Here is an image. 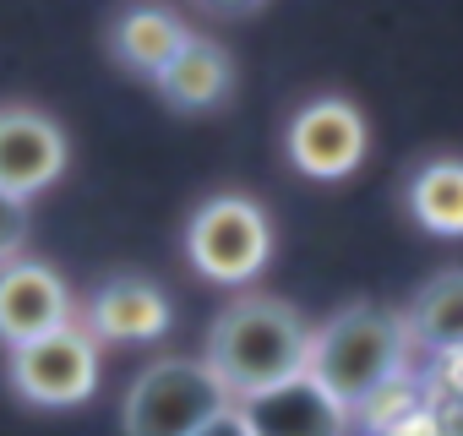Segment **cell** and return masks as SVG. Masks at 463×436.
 <instances>
[{
  "label": "cell",
  "mask_w": 463,
  "mask_h": 436,
  "mask_svg": "<svg viewBox=\"0 0 463 436\" xmlns=\"http://www.w3.org/2000/svg\"><path fill=\"white\" fill-rule=\"evenodd\" d=\"M306 349H311V327L289 300L241 295L235 306H223L213 317L202 365L213 371L229 403H246L306 376Z\"/></svg>",
  "instance_id": "cell-1"
},
{
  "label": "cell",
  "mask_w": 463,
  "mask_h": 436,
  "mask_svg": "<svg viewBox=\"0 0 463 436\" xmlns=\"http://www.w3.org/2000/svg\"><path fill=\"white\" fill-rule=\"evenodd\" d=\"M409 355V327L403 311L387 306H344L338 317H327L311 333L306 349V376L338 403V409H365L398 371Z\"/></svg>",
  "instance_id": "cell-2"
},
{
  "label": "cell",
  "mask_w": 463,
  "mask_h": 436,
  "mask_svg": "<svg viewBox=\"0 0 463 436\" xmlns=\"http://www.w3.org/2000/svg\"><path fill=\"white\" fill-rule=\"evenodd\" d=\"M273 230L246 191H218L185 218V257L213 284H251L268 268Z\"/></svg>",
  "instance_id": "cell-3"
},
{
  "label": "cell",
  "mask_w": 463,
  "mask_h": 436,
  "mask_svg": "<svg viewBox=\"0 0 463 436\" xmlns=\"http://www.w3.org/2000/svg\"><path fill=\"white\" fill-rule=\"evenodd\" d=\"M223 409L235 403L223 398V387L213 382L202 360H153L120 403V431L126 436H196Z\"/></svg>",
  "instance_id": "cell-4"
},
{
  "label": "cell",
  "mask_w": 463,
  "mask_h": 436,
  "mask_svg": "<svg viewBox=\"0 0 463 436\" xmlns=\"http://www.w3.org/2000/svg\"><path fill=\"white\" fill-rule=\"evenodd\" d=\"M6 371H12V387L28 403L66 409V403L93 398V387H99V344L88 338V327L66 322V327L44 333L33 344H17Z\"/></svg>",
  "instance_id": "cell-5"
},
{
  "label": "cell",
  "mask_w": 463,
  "mask_h": 436,
  "mask_svg": "<svg viewBox=\"0 0 463 436\" xmlns=\"http://www.w3.org/2000/svg\"><path fill=\"white\" fill-rule=\"evenodd\" d=\"M289 164L311 180H344L365 158V115L349 99H311L289 120Z\"/></svg>",
  "instance_id": "cell-6"
},
{
  "label": "cell",
  "mask_w": 463,
  "mask_h": 436,
  "mask_svg": "<svg viewBox=\"0 0 463 436\" xmlns=\"http://www.w3.org/2000/svg\"><path fill=\"white\" fill-rule=\"evenodd\" d=\"M66 131L33 104H0V191L28 202L66 175Z\"/></svg>",
  "instance_id": "cell-7"
},
{
  "label": "cell",
  "mask_w": 463,
  "mask_h": 436,
  "mask_svg": "<svg viewBox=\"0 0 463 436\" xmlns=\"http://www.w3.org/2000/svg\"><path fill=\"white\" fill-rule=\"evenodd\" d=\"M71 322V289L50 262H0V344L17 349Z\"/></svg>",
  "instance_id": "cell-8"
},
{
  "label": "cell",
  "mask_w": 463,
  "mask_h": 436,
  "mask_svg": "<svg viewBox=\"0 0 463 436\" xmlns=\"http://www.w3.org/2000/svg\"><path fill=\"white\" fill-rule=\"evenodd\" d=\"M169 333V295L142 273H109L88 300V338L153 344Z\"/></svg>",
  "instance_id": "cell-9"
},
{
  "label": "cell",
  "mask_w": 463,
  "mask_h": 436,
  "mask_svg": "<svg viewBox=\"0 0 463 436\" xmlns=\"http://www.w3.org/2000/svg\"><path fill=\"white\" fill-rule=\"evenodd\" d=\"M251 425V436H344L349 431V409H338L311 376H295L262 398L235 403Z\"/></svg>",
  "instance_id": "cell-10"
},
{
  "label": "cell",
  "mask_w": 463,
  "mask_h": 436,
  "mask_svg": "<svg viewBox=\"0 0 463 436\" xmlns=\"http://www.w3.org/2000/svg\"><path fill=\"white\" fill-rule=\"evenodd\" d=\"M153 88L164 93L169 109L196 115V109H213V104L229 99V88H235V66H229V55L213 39H185V50L153 77Z\"/></svg>",
  "instance_id": "cell-11"
},
{
  "label": "cell",
  "mask_w": 463,
  "mask_h": 436,
  "mask_svg": "<svg viewBox=\"0 0 463 436\" xmlns=\"http://www.w3.org/2000/svg\"><path fill=\"white\" fill-rule=\"evenodd\" d=\"M185 39H191V33L180 28L175 12L137 6V12H126V17L115 23L109 50H115V61H120L126 71H137V77H158V71L185 50Z\"/></svg>",
  "instance_id": "cell-12"
},
{
  "label": "cell",
  "mask_w": 463,
  "mask_h": 436,
  "mask_svg": "<svg viewBox=\"0 0 463 436\" xmlns=\"http://www.w3.org/2000/svg\"><path fill=\"white\" fill-rule=\"evenodd\" d=\"M403 327H409V344H425L441 355L463 349V268L425 279L403 306Z\"/></svg>",
  "instance_id": "cell-13"
},
{
  "label": "cell",
  "mask_w": 463,
  "mask_h": 436,
  "mask_svg": "<svg viewBox=\"0 0 463 436\" xmlns=\"http://www.w3.org/2000/svg\"><path fill=\"white\" fill-rule=\"evenodd\" d=\"M403 202L430 235H463V158H425L409 175Z\"/></svg>",
  "instance_id": "cell-14"
},
{
  "label": "cell",
  "mask_w": 463,
  "mask_h": 436,
  "mask_svg": "<svg viewBox=\"0 0 463 436\" xmlns=\"http://www.w3.org/2000/svg\"><path fill=\"white\" fill-rule=\"evenodd\" d=\"M28 202H17V196H6L0 191V262H17V251L28 246Z\"/></svg>",
  "instance_id": "cell-15"
},
{
  "label": "cell",
  "mask_w": 463,
  "mask_h": 436,
  "mask_svg": "<svg viewBox=\"0 0 463 436\" xmlns=\"http://www.w3.org/2000/svg\"><path fill=\"white\" fill-rule=\"evenodd\" d=\"M196 436H251V425H246V414L241 409H223L218 420H207Z\"/></svg>",
  "instance_id": "cell-16"
}]
</instances>
